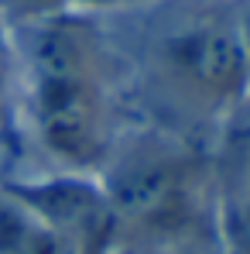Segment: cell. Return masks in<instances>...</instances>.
Here are the masks:
<instances>
[{"mask_svg":"<svg viewBox=\"0 0 250 254\" xmlns=\"http://www.w3.org/2000/svg\"><path fill=\"white\" fill-rule=\"evenodd\" d=\"M223 237H237V241H250V179L240 189L237 203L230 206V223H219Z\"/></svg>","mask_w":250,"mask_h":254,"instance_id":"8992f818","label":"cell"},{"mask_svg":"<svg viewBox=\"0 0 250 254\" xmlns=\"http://www.w3.org/2000/svg\"><path fill=\"white\" fill-rule=\"evenodd\" d=\"M141 83L148 100L171 107V134L175 121L206 124L250 103L233 0H168L154 7L141 42Z\"/></svg>","mask_w":250,"mask_h":254,"instance_id":"7a4b0ae2","label":"cell"},{"mask_svg":"<svg viewBox=\"0 0 250 254\" xmlns=\"http://www.w3.org/2000/svg\"><path fill=\"white\" fill-rule=\"evenodd\" d=\"M72 3H83V7H93V10H106V7H137L144 0H72Z\"/></svg>","mask_w":250,"mask_h":254,"instance_id":"9c48e42d","label":"cell"},{"mask_svg":"<svg viewBox=\"0 0 250 254\" xmlns=\"http://www.w3.org/2000/svg\"><path fill=\"white\" fill-rule=\"evenodd\" d=\"M72 0H0V14L7 24H21L31 17H45V14H58L69 10Z\"/></svg>","mask_w":250,"mask_h":254,"instance_id":"5b68a950","label":"cell"},{"mask_svg":"<svg viewBox=\"0 0 250 254\" xmlns=\"http://www.w3.org/2000/svg\"><path fill=\"white\" fill-rule=\"evenodd\" d=\"M96 179L110 210L113 251L165 244L219 223L209 213L199 151L165 127L120 130Z\"/></svg>","mask_w":250,"mask_h":254,"instance_id":"3957f363","label":"cell"},{"mask_svg":"<svg viewBox=\"0 0 250 254\" xmlns=\"http://www.w3.org/2000/svg\"><path fill=\"white\" fill-rule=\"evenodd\" d=\"M10 89H14V83H10V52H7V35H0V117H3Z\"/></svg>","mask_w":250,"mask_h":254,"instance_id":"ba28073f","label":"cell"},{"mask_svg":"<svg viewBox=\"0 0 250 254\" xmlns=\"http://www.w3.org/2000/svg\"><path fill=\"white\" fill-rule=\"evenodd\" d=\"M10 83L42 155L62 172H100L120 134L117 59L83 14L58 10L7 24Z\"/></svg>","mask_w":250,"mask_h":254,"instance_id":"6da1fadb","label":"cell"},{"mask_svg":"<svg viewBox=\"0 0 250 254\" xmlns=\"http://www.w3.org/2000/svg\"><path fill=\"white\" fill-rule=\"evenodd\" d=\"M86 251L69 244L35 210H28L21 199H14L7 189H0V254H86Z\"/></svg>","mask_w":250,"mask_h":254,"instance_id":"277c9868","label":"cell"},{"mask_svg":"<svg viewBox=\"0 0 250 254\" xmlns=\"http://www.w3.org/2000/svg\"><path fill=\"white\" fill-rule=\"evenodd\" d=\"M233 24L244 45V59H247V76H250V0H233Z\"/></svg>","mask_w":250,"mask_h":254,"instance_id":"52a82bcc","label":"cell"}]
</instances>
